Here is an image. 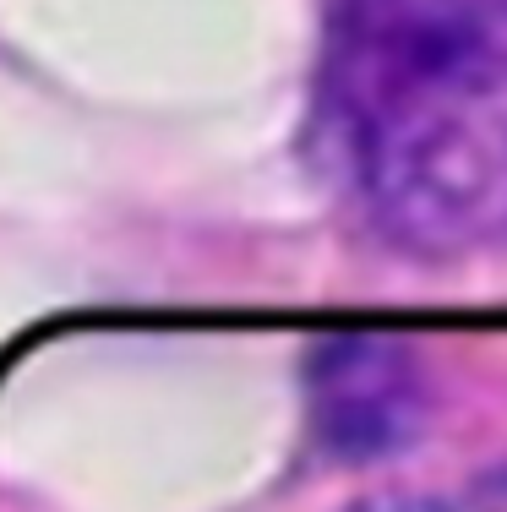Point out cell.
<instances>
[{"label":"cell","mask_w":507,"mask_h":512,"mask_svg":"<svg viewBox=\"0 0 507 512\" xmlns=\"http://www.w3.org/2000/svg\"><path fill=\"white\" fill-rule=\"evenodd\" d=\"M333 191L415 256L507 251V0H328L311 99Z\"/></svg>","instance_id":"1"},{"label":"cell","mask_w":507,"mask_h":512,"mask_svg":"<svg viewBox=\"0 0 507 512\" xmlns=\"http://www.w3.org/2000/svg\"><path fill=\"white\" fill-rule=\"evenodd\" d=\"M360 512H507V474H486L448 491H420V496H393V502H371Z\"/></svg>","instance_id":"2"}]
</instances>
